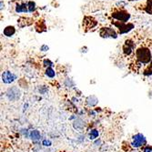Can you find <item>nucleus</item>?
<instances>
[{"label":"nucleus","instance_id":"nucleus-23","mask_svg":"<svg viewBox=\"0 0 152 152\" xmlns=\"http://www.w3.org/2000/svg\"><path fill=\"white\" fill-rule=\"evenodd\" d=\"M65 84H66V87H70V86H74V83L71 81V79H69V78H67V79H66V81H65ZM71 88V87H70Z\"/></svg>","mask_w":152,"mask_h":152},{"label":"nucleus","instance_id":"nucleus-18","mask_svg":"<svg viewBox=\"0 0 152 152\" xmlns=\"http://www.w3.org/2000/svg\"><path fill=\"white\" fill-rule=\"evenodd\" d=\"M85 126V123L83 122L81 119H77L74 123V128L77 129H82Z\"/></svg>","mask_w":152,"mask_h":152},{"label":"nucleus","instance_id":"nucleus-26","mask_svg":"<svg viewBox=\"0 0 152 152\" xmlns=\"http://www.w3.org/2000/svg\"><path fill=\"white\" fill-rule=\"evenodd\" d=\"M48 49H49V48H48V45H42V46H41V48H40V50H41V51H43V52H46V51H48Z\"/></svg>","mask_w":152,"mask_h":152},{"label":"nucleus","instance_id":"nucleus-27","mask_svg":"<svg viewBox=\"0 0 152 152\" xmlns=\"http://www.w3.org/2000/svg\"><path fill=\"white\" fill-rule=\"evenodd\" d=\"M143 152H152V147H149V146L146 147V148H144Z\"/></svg>","mask_w":152,"mask_h":152},{"label":"nucleus","instance_id":"nucleus-3","mask_svg":"<svg viewBox=\"0 0 152 152\" xmlns=\"http://www.w3.org/2000/svg\"><path fill=\"white\" fill-rule=\"evenodd\" d=\"M111 24L117 28L118 35L128 34L135 28V25L131 22H121V21L113 20Z\"/></svg>","mask_w":152,"mask_h":152},{"label":"nucleus","instance_id":"nucleus-19","mask_svg":"<svg viewBox=\"0 0 152 152\" xmlns=\"http://www.w3.org/2000/svg\"><path fill=\"white\" fill-rule=\"evenodd\" d=\"M30 137H31V140L34 141H37L40 139V133L38 130H33L30 133Z\"/></svg>","mask_w":152,"mask_h":152},{"label":"nucleus","instance_id":"nucleus-25","mask_svg":"<svg viewBox=\"0 0 152 152\" xmlns=\"http://www.w3.org/2000/svg\"><path fill=\"white\" fill-rule=\"evenodd\" d=\"M42 144H43L44 146H46V147H50V146L52 145L51 141H50V140H43Z\"/></svg>","mask_w":152,"mask_h":152},{"label":"nucleus","instance_id":"nucleus-10","mask_svg":"<svg viewBox=\"0 0 152 152\" xmlns=\"http://www.w3.org/2000/svg\"><path fill=\"white\" fill-rule=\"evenodd\" d=\"M33 23H34V19L29 17H21L18 20V25L19 27H21V28L26 27V26H29L33 25Z\"/></svg>","mask_w":152,"mask_h":152},{"label":"nucleus","instance_id":"nucleus-8","mask_svg":"<svg viewBox=\"0 0 152 152\" xmlns=\"http://www.w3.org/2000/svg\"><path fill=\"white\" fill-rule=\"evenodd\" d=\"M147 143V140H146V137L139 133V134H136L135 136H133V141L131 143V145L135 148H140L143 145H145Z\"/></svg>","mask_w":152,"mask_h":152},{"label":"nucleus","instance_id":"nucleus-12","mask_svg":"<svg viewBox=\"0 0 152 152\" xmlns=\"http://www.w3.org/2000/svg\"><path fill=\"white\" fill-rule=\"evenodd\" d=\"M35 29L37 33H43L47 31V25L44 19H39L35 23Z\"/></svg>","mask_w":152,"mask_h":152},{"label":"nucleus","instance_id":"nucleus-11","mask_svg":"<svg viewBox=\"0 0 152 152\" xmlns=\"http://www.w3.org/2000/svg\"><path fill=\"white\" fill-rule=\"evenodd\" d=\"M16 78H17V76L10 71H5L2 74V81L6 83V84H10L13 81H15Z\"/></svg>","mask_w":152,"mask_h":152},{"label":"nucleus","instance_id":"nucleus-4","mask_svg":"<svg viewBox=\"0 0 152 152\" xmlns=\"http://www.w3.org/2000/svg\"><path fill=\"white\" fill-rule=\"evenodd\" d=\"M99 36L102 38H113L116 39L118 37V31L110 26H102L99 29Z\"/></svg>","mask_w":152,"mask_h":152},{"label":"nucleus","instance_id":"nucleus-1","mask_svg":"<svg viewBox=\"0 0 152 152\" xmlns=\"http://www.w3.org/2000/svg\"><path fill=\"white\" fill-rule=\"evenodd\" d=\"M135 58L140 65H147L149 64L152 60L151 50L145 46H141L137 48L135 52Z\"/></svg>","mask_w":152,"mask_h":152},{"label":"nucleus","instance_id":"nucleus-6","mask_svg":"<svg viewBox=\"0 0 152 152\" xmlns=\"http://www.w3.org/2000/svg\"><path fill=\"white\" fill-rule=\"evenodd\" d=\"M135 50V42L131 39H126L122 46V51L125 56H130V55L134 52Z\"/></svg>","mask_w":152,"mask_h":152},{"label":"nucleus","instance_id":"nucleus-9","mask_svg":"<svg viewBox=\"0 0 152 152\" xmlns=\"http://www.w3.org/2000/svg\"><path fill=\"white\" fill-rule=\"evenodd\" d=\"M15 12L17 14H26L28 13V7H27V2L19 1L15 6Z\"/></svg>","mask_w":152,"mask_h":152},{"label":"nucleus","instance_id":"nucleus-7","mask_svg":"<svg viewBox=\"0 0 152 152\" xmlns=\"http://www.w3.org/2000/svg\"><path fill=\"white\" fill-rule=\"evenodd\" d=\"M21 96V92L18 88L17 87H12L7 89V96L10 101H15L18 100Z\"/></svg>","mask_w":152,"mask_h":152},{"label":"nucleus","instance_id":"nucleus-15","mask_svg":"<svg viewBox=\"0 0 152 152\" xmlns=\"http://www.w3.org/2000/svg\"><path fill=\"white\" fill-rule=\"evenodd\" d=\"M27 2V7H28V13H34L36 12L37 7L35 1H32V0H29V1H26Z\"/></svg>","mask_w":152,"mask_h":152},{"label":"nucleus","instance_id":"nucleus-13","mask_svg":"<svg viewBox=\"0 0 152 152\" xmlns=\"http://www.w3.org/2000/svg\"><path fill=\"white\" fill-rule=\"evenodd\" d=\"M16 32H17V29H16L15 26H7L3 30V35L7 37H11L16 34Z\"/></svg>","mask_w":152,"mask_h":152},{"label":"nucleus","instance_id":"nucleus-16","mask_svg":"<svg viewBox=\"0 0 152 152\" xmlns=\"http://www.w3.org/2000/svg\"><path fill=\"white\" fill-rule=\"evenodd\" d=\"M98 101H99L98 99H96L95 96H88V98L87 99V103L90 107H94L95 105H96Z\"/></svg>","mask_w":152,"mask_h":152},{"label":"nucleus","instance_id":"nucleus-2","mask_svg":"<svg viewBox=\"0 0 152 152\" xmlns=\"http://www.w3.org/2000/svg\"><path fill=\"white\" fill-rule=\"evenodd\" d=\"M110 16H111L113 20L121 22H129L131 18V14L124 8H114Z\"/></svg>","mask_w":152,"mask_h":152},{"label":"nucleus","instance_id":"nucleus-28","mask_svg":"<svg viewBox=\"0 0 152 152\" xmlns=\"http://www.w3.org/2000/svg\"><path fill=\"white\" fill-rule=\"evenodd\" d=\"M21 132H22V133H23V135H24V136H26V137L28 136V133H27V129H22V130H21Z\"/></svg>","mask_w":152,"mask_h":152},{"label":"nucleus","instance_id":"nucleus-20","mask_svg":"<svg viewBox=\"0 0 152 152\" xmlns=\"http://www.w3.org/2000/svg\"><path fill=\"white\" fill-rule=\"evenodd\" d=\"M143 74H144V76H147V77L152 76V60L149 63V65L146 67V69L144 70Z\"/></svg>","mask_w":152,"mask_h":152},{"label":"nucleus","instance_id":"nucleus-30","mask_svg":"<svg viewBox=\"0 0 152 152\" xmlns=\"http://www.w3.org/2000/svg\"><path fill=\"white\" fill-rule=\"evenodd\" d=\"M128 1H129V2H133V1H137V0H128Z\"/></svg>","mask_w":152,"mask_h":152},{"label":"nucleus","instance_id":"nucleus-22","mask_svg":"<svg viewBox=\"0 0 152 152\" xmlns=\"http://www.w3.org/2000/svg\"><path fill=\"white\" fill-rule=\"evenodd\" d=\"M43 65H44L46 67H52V66H53L54 64H53V62H52L51 60L46 58V59H44V61H43Z\"/></svg>","mask_w":152,"mask_h":152},{"label":"nucleus","instance_id":"nucleus-14","mask_svg":"<svg viewBox=\"0 0 152 152\" xmlns=\"http://www.w3.org/2000/svg\"><path fill=\"white\" fill-rule=\"evenodd\" d=\"M143 10L145 13H147L148 15L152 16V0H147L145 6L143 7Z\"/></svg>","mask_w":152,"mask_h":152},{"label":"nucleus","instance_id":"nucleus-21","mask_svg":"<svg viewBox=\"0 0 152 152\" xmlns=\"http://www.w3.org/2000/svg\"><path fill=\"white\" fill-rule=\"evenodd\" d=\"M99 131L96 130V129H92L89 133V139L90 140H96V137H99Z\"/></svg>","mask_w":152,"mask_h":152},{"label":"nucleus","instance_id":"nucleus-24","mask_svg":"<svg viewBox=\"0 0 152 152\" xmlns=\"http://www.w3.org/2000/svg\"><path fill=\"white\" fill-rule=\"evenodd\" d=\"M47 91H48V88H47L45 86H41V87L39 88V92H40L41 94H45Z\"/></svg>","mask_w":152,"mask_h":152},{"label":"nucleus","instance_id":"nucleus-29","mask_svg":"<svg viewBox=\"0 0 152 152\" xmlns=\"http://www.w3.org/2000/svg\"><path fill=\"white\" fill-rule=\"evenodd\" d=\"M1 10H3V1H1Z\"/></svg>","mask_w":152,"mask_h":152},{"label":"nucleus","instance_id":"nucleus-17","mask_svg":"<svg viewBox=\"0 0 152 152\" xmlns=\"http://www.w3.org/2000/svg\"><path fill=\"white\" fill-rule=\"evenodd\" d=\"M45 74L49 78H54L55 77H56V72H55V70L53 69L52 67H47Z\"/></svg>","mask_w":152,"mask_h":152},{"label":"nucleus","instance_id":"nucleus-5","mask_svg":"<svg viewBox=\"0 0 152 152\" xmlns=\"http://www.w3.org/2000/svg\"><path fill=\"white\" fill-rule=\"evenodd\" d=\"M98 26V21H96L93 17L91 16H85L83 18L82 21V26L83 30L85 32H89L92 29H94L95 27Z\"/></svg>","mask_w":152,"mask_h":152}]
</instances>
